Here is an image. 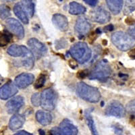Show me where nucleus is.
Here are the masks:
<instances>
[{"instance_id": "nucleus-15", "label": "nucleus", "mask_w": 135, "mask_h": 135, "mask_svg": "<svg viewBox=\"0 0 135 135\" xmlns=\"http://www.w3.org/2000/svg\"><path fill=\"white\" fill-rule=\"evenodd\" d=\"M52 22L57 28L61 31H66L68 29V20L64 15L55 14L52 17Z\"/></svg>"}, {"instance_id": "nucleus-20", "label": "nucleus", "mask_w": 135, "mask_h": 135, "mask_svg": "<svg viewBox=\"0 0 135 135\" xmlns=\"http://www.w3.org/2000/svg\"><path fill=\"white\" fill-rule=\"evenodd\" d=\"M108 8L114 14H118L123 7V0H105Z\"/></svg>"}, {"instance_id": "nucleus-19", "label": "nucleus", "mask_w": 135, "mask_h": 135, "mask_svg": "<svg viewBox=\"0 0 135 135\" xmlns=\"http://www.w3.org/2000/svg\"><path fill=\"white\" fill-rule=\"evenodd\" d=\"M93 108H89L85 110L84 112V115H85V120H86V124H87L89 128L90 129L91 133L93 135H99L98 133V131L97 130V128L95 126V121L93 120L92 115H91V112Z\"/></svg>"}, {"instance_id": "nucleus-18", "label": "nucleus", "mask_w": 135, "mask_h": 135, "mask_svg": "<svg viewBox=\"0 0 135 135\" xmlns=\"http://www.w3.org/2000/svg\"><path fill=\"white\" fill-rule=\"evenodd\" d=\"M36 119L40 124L47 126L52 122V115L50 113L44 111H37L36 113Z\"/></svg>"}, {"instance_id": "nucleus-17", "label": "nucleus", "mask_w": 135, "mask_h": 135, "mask_svg": "<svg viewBox=\"0 0 135 135\" xmlns=\"http://www.w3.org/2000/svg\"><path fill=\"white\" fill-rule=\"evenodd\" d=\"M22 65L26 69H31L35 64V57L31 51L26 47L24 55L22 56Z\"/></svg>"}, {"instance_id": "nucleus-31", "label": "nucleus", "mask_w": 135, "mask_h": 135, "mask_svg": "<svg viewBox=\"0 0 135 135\" xmlns=\"http://www.w3.org/2000/svg\"><path fill=\"white\" fill-rule=\"evenodd\" d=\"M128 34L135 40V25L130 27L128 30Z\"/></svg>"}, {"instance_id": "nucleus-3", "label": "nucleus", "mask_w": 135, "mask_h": 135, "mask_svg": "<svg viewBox=\"0 0 135 135\" xmlns=\"http://www.w3.org/2000/svg\"><path fill=\"white\" fill-rule=\"evenodd\" d=\"M112 41L119 50L122 51L130 50L135 45L134 39L129 34L122 31H118L112 35Z\"/></svg>"}, {"instance_id": "nucleus-21", "label": "nucleus", "mask_w": 135, "mask_h": 135, "mask_svg": "<svg viewBox=\"0 0 135 135\" xmlns=\"http://www.w3.org/2000/svg\"><path fill=\"white\" fill-rule=\"evenodd\" d=\"M14 12L15 15L20 20H21L24 24L27 25L28 24V17L26 14V12L23 8L22 7L21 3H18L14 6Z\"/></svg>"}, {"instance_id": "nucleus-35", "label": "nucleus", "mask_w": 135, "mask_h": 135, "mask_svg": "<svg viewBox=\"0 0 135 135\" xmlns=\"http://www.w3.org/2000/svg\"><path fill=\"white\" fill-rule=\"evenodd\" d=\"M104 29L107 31H112L114 29V27L113 26V25H109L108 26H106L104 28Z\"/></svg>"}, {"instance_id": "nucleus-9", "label": "nucleus", "mask_w": 135, "mask_h": 135, "mask_svg": "<svg viewBox=\"0 0 135 135\" xmlns=\"http://www.w3.org/2000/svg\"><path fill=\"white\" fill-rule=\"evenodd\" d=\"M91 18L93 21L100 24L108 23L110 20L111 16L108 11L103 8H96L91 13Z\"/></svg>"}, {"instance_id": "nucleus-40", "label": "nucleus", "mask_w": 135, "mask_h": 135, "mask_svg": "<svg viewBox=\"0 0 135 135\" xmlns=\"http://www.w3.org/2000/svg\"><path fill=\"white\" fill-rule=\"evenodd\" d=\"M3 2H12L16 1V0H3Z\"/></svg>"}, {"instance_id": "nucleus-29", "label": "nucleus", "mask_w": 135, "mask_h": 135, "mask_svg": "<svg viewBox=\"0 0 135 135\" xmlns=\"http://www.w3.org/2000/svg\"><path fill=\"white\" fill-rule=\"evenodd\" d=\"M31 102L32 105L35 107L40 105L41 103V94L38 93H34L31 97Z\"/></svg>"}, {"instance_id": "nucleus-14", "label": "nucleus", "mask_w": 135, "mask_h": 135, "mask_svg": "<svg viewBox=\"0 0 135 135\" xmlns=\"http://www.w3.org/2000/svg\"><path fill=\"white\" fill-rule=\"evenodd\" d=\"M75 30L78 34L84 36L85 35H87L91 30V25L86 18L80 16L76 22Z\"/></svg>"}, {"instance_id": "nucleus-12", "label": "nucleus", "mask_w": 135, "mask_h": 135, "mask_svg": "<svg viewBox=\"0 0 135 135\" xmlns=\"http://www.w3.org/2000/svg\"><path fill=\"white\" fill-rule=\"evenodd\" d=\"M25 104V99L22 96H17L9 100L6 103V109L10 114H16Z\"/></svg>"}, {"instance_id": "nucleus-36", "label": "nucleus", "mask_w": 135, "mask_h": 135, "mask_svg": "<svg viewBox=\"0 0 135 135\" xmlns=\"http://www.w3.org/2000/svg\"><path fill=\"white\" fill-rule=\"evenodd\" d=\"M128 55L131 57V58L135 59V49L131 50V51L128 53Z\"/></svg>"}, {"instance_id": "nucleus-25", "label": "nucleus", "mask_w": 135, "mask_h": 135, "mask_svg": "<svg viewBox=\"0 0 135 135\" xmlns=\"http://www.w3.org/2000/svg\"><path fill=\"white\" fill-rule=\"evenodd\" d=\"M12 38V34L6 30L0 31V47L6 46Z\"/></svg>"}, {"instance_id": "nucleus-11", "label": "nucleus", "mask_w": 135, "mask_h": 135, "mask_svg": "<svg viewBox=\"0 0 135 135\" xmlns=\"http://www.w3.org/2000/svg\"><path fill=\"white\" fill-rule=\"evenodd\" d=\"M34 80H35V76L33 74L31 73H22L20 75L16 76L14 83L16 86L19 89H25L32 84Z\"/></svg>"}, {"instance_id": "nucleus-1", "label": "nucleus", "mask_w": 135, "mask_h": 135, "mask_svg": "<svg viewBox=\"0 0 135 135\" xmlns=\"http://www.w3.org/2000/svg\"><path fill=\"white\" fill-rule=\"evenodd\" d=\"M76 92L80 98L90 103H97L101 97V93L97 88L89 86L83 82L77 84Z\"/></svg>"}, {"instance_id": "nucleus-13", "label": "nucleus", "mask_w": 135, "mask_h": 135, "mask_svg": "<svg viewBox=\"0 0 135 135\" xmlns=\"http://www.w3.org/2000/svg\"><path fill=\"white\" fill-rule=\"evenodd\" d=\"M18 93V89L15 84L9 82L0 88V99L3 100L8 99Z\"/></svg>"}, {"instance_id": "nucleus-23", "label": "nucleus", "mask_w": 135, "mask_h": 135, "mask_svg": "<svg viewBox=\"0 0 135 135\" xmlns=\"http://www.w3.org/2000/svg\"><path fill=\"white\" fill-rule=\"evenodd\" d=\"M86 8L80 3L72 2L70 3L69 13L72 15H79L86 12Z\"/></svg>"}, {"instance_id": "nucleus-6", "label": "nucleus", "mask_w": 135, "mask_h": 135, "mask_svg": "<svg viewBox=\"0 0 135 135\" xmlns=\"http://www.w3.org/2000/svg\"><path fill=\"white\" fill-rule=\"evenodd\" d=\"M78 130L70 120L64 119L58 127L51 129L50 135H77Z\"/></svg>"}, {"instance_id": "nucleus-37", "label": "nucleus", "mask_w": 135, "mask_h": 135, "mask_svg": "<svg viewBox=\"0 0 135 135\" xmlns=\"http://www.w3.org/2000/svg\"><path fill=\"white\" fill-rule=\"evenodd\" d=\"M86 73L84 72V71H83V72H80L79 74H78V76H79L80 78H84V77L86 76Z\"/></svg>"}, {"instance_id": "nucleus-5", "label": "nucleus", "mask_w": 135, "mask_h": 135, "mask_svg": "<svg viewBox=\"0 0 135 135\" xmlns=\"http://www.w3.org/2000/svg\"><path fill=\"white\" fill-rule=\"evenodd\" d=\"M57 101V93L53 89H46L41 93V103L43 109L52 111L55 109Z\"/></svg>"}, {"instance_id": "nucleus-16", "label": "nucleus", "mask_w": 135, "mask_h": 135, "mask_svg": "<svg viewBox=\"0 0 135 135\" xmlns=\"http://www.w3.org/2000/svg\"><path fill=\"white\" fill-rule=\"evenodd\" d=\"M25 122V116L22 114H14L10 118L9 122V128L12 131H16L22 127Z\"/></svg>"}, {"instance_id": "nucleus-7", "label": "nucleus", "mask_w": 135, "mask_h": 135, "mask_svg": "<svg viewBox=\"0 0 135 135\" xmlns=\"http://www.w3.org/2000/svg\"><path fill=\"white\" fill-rule=\"evenodd\" d=\"M126 110L124 106L119 101H111L108 103L105 110V114L108 116H114L118 118H121L125 115Z\"/></svg>"}, {"instance_id": "nucleus-30", "label": "nucleus", "mask_w": 135, "mask_h": 135, "mask_svg": "<svg viewBox=\"0 0 135 135\" xmlns=\"http://www.w3.org/2000/svg\"><path fill=\"white\" fill-rule=\"evenodd\" d=\"M126 110L131 113H135V99L132 100L126 104Z\"/></svg>"}, {"instance_id": "nucleus-33", "label": "nucleus", "mask_w": 135, "mask_h": 135, "mask_svg": "<svg viewBox=\"0 0 135 135\" xmlns=\"http://www.w3.org/2000/svg\"><path fill=\"white\" fill-rule=\"evenodd\" d=\"M86 4L92 7H95L97 4V0H83Z\"/></svg>"}, {"instance_id": "nucleus-2", "label": "nucleus", "mask_w": 135, "mask_h": 135, "mask_svg": "<svg viewBox=\"0 0 135 135\" xmlns=\"http://www.w3.org/2000/svg\"><path fill=\"white\" fill-rule=\"evenodd\" d=\"M70 54L79 64L86 63L92 55V51L86 43L78 42L70 47Z\"/></svg>"}, {"instance_id": "nucleus-10", "label": "nucleus", "mask_w": 135, "mask_h": 135, "mask_svg": "<svg viewBox=\"0 0 135 135\" xmlns=\"http://www.w3.org/2000/svg\"><path fill=\"white\" fill-rule=\"evenodd\" d=\"M7 27L8 29L20 39L23 38L25 37V30L22 25L17 20L14 18H8L6 21Z\"/></svg>"}, {"instance_id": "nucleus-32", "label": "nucleus", "mask_w": 135, "mask_h": 135, "mask_svg": "<svg viewBox=\"0 0 135 135\" xmlns=\"http://www.w3.org/2000/svg\"><path fill=\"white\" fill-rule=\"evenodd\" d=\"M114 128V133L117 135H122L123 134V130L122 128L118 127V126H114L113 127Z\"/></svg>"}, {"instance_id": "nucleus-8", "label": "nucleus", "mask_w": 135, "mask_h": 135, "mask_svg": "<svg viewBox=\"0 0 135 135\" xmlns=\"http://www.w3.org/2000/svg\"><path fill=\"white\" fill-rule=\"evenodd\" d=\"M28 45L35 58L39 59L44 56L47 53V47L44 44L35 38H31L28 41Z\"/></svg>"}, {"instance_id": "nucleus-26", "label": "nucleus", "mask_w": 135, "mask_h": 135, "mask_svg": "<svg viewBox=\"0 0 135 135\" xmlns=\"http://www.w3.org/2000/svg\"><path fill=\"white\" fill-rule=\"evenodd\" d=\"M11 15L10 8L6 4L0 5V18L2 20L8 18Z\"/></svg>"}, {"instance_id": "nucleus-39", "label": "nucleus", "mask_w": 135, "mask_h": 135, "mask_svg": "<svg viewBox=\"0 0 135 135\" xmlns=\"http://www.w3.org/2000/svg\"><path fill=\"white\" fill-rule=\"evenodd\" d=\"M3 81V78L2 76L0 75V85L2 84Z\"/></svg>"}, {"instance_id": "nucleus-22", "label": "nucleus", "mask_w": 135, "mask_h": 135, "mask_svg": "<svg viewBox=\"0 0 135 135\" xmlns=\"http://www.w3.org/2000/svg\"><path fill=\"white\" fill-rule=\"evenodd\" d=\"M26 47L24 45H12L8 49L7 52L9 55L12 57H22L25 54Z\"/></svg>"}, {"instance_id": "nucleus-28", "label": "nucleus", "mask_w": 135, "mask_h": 135, "mask_svg": "<svg viewBox=\"0 0 135 135\" xmlns=\"http://www.w3.org/2000/svg\"><path fill=\"white\" fill-rule=\"evenodd\" d=\"M45 80H46V76L44 74H41L38 76V77L37 78V80L35 81V88L36 89H41L45 83Z\"/></svg>"}, {"instance_id": "nucleus-34", "label": "nucleus", "mask_w": 135, "mask_h": 135, "mask_svg": "<svg viewBox=\"0 0 135 135\" xmlns=\"http://www.w3.org/2000/svg\"><path fill=\"white\" fill-rule=\"evenodd\" d=\"M14 135H32V134L30 133V132H28L25 131H19V132H17V133L14 134Z\"/></svg>"}, {"instance_id": "nucleus-27", "label": "nucleus", "mask_w": 135, "mask_h": 135, "mask_svg": "<svg viewBox=\"0 0 135 135\" xmlns=\"http://www.w3.org/2000/svg\"><path fill=\"white\" fill-rule=\"evenodd\" d=\"M135 11V0H126L124 12L125 14H129Z\"/></svg>"}, {"instance_id": "nucleus-38", "label": "nucleus", "mask_w": 135, "mask_h": 135, "mask_svg": "<svg viewBox=\"0 0 135 135\" xmlns=\"http://www.w3.org/2000/svg\"><path fill=\"white\" fill-rule=\"evenodd\" d=\"M38 132H39V135H46L45 134V132L44 131H43L42 129L38 130Z\"/></svg>"}, {"instance_id": "nucleus-24", "label": "nucleus", "mask_w": 135, "mask_h": 135, "mask_svg": "<svg viewBox=\"0 0 135 135\" xmlns=\"http://www.w3.org/2000/svg\"><path fill=\"white\" fill-rule=\"evenodd\" d=\"M20 3L28 16H33L35 13V4L32 2V0H22Z\"/></svg>"}, {"instance_id": "nucleus-4", "label": "nucleus", "mask_w": 135, "mask_h": 135, "mask_svg": "<svg viewBox=\"0 0 135 135\" xmlns=\"http://www.w3.org/2000/svg\"><path fill=\"white\" fill-rule=\"evenodd\" d=\"M112 74V69L108 61L102 60L96 64L93 70L89 74V78L91 80H98L105 81Z\"/></svg>"}]
</instances>
